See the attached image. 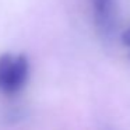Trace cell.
Returning <instances> with one entry per match:
<instances>
[{
	"instance_id": "obj_1",
	"label": "cell",
	"mask_w": 130,
	"mask_h": 130,
	"mask_svg": "<svg viewBox=\"0 0 130 130\" xmlns=\"http://www.w3.org/2000/svg\"><path fill=\"white\" fill-rule=\"evenodd\" d=\"M29 77V62L25 55L4 53L0 56V92L14 95L25 87Z\"/></svg>"
},
{
	"instance_id": "obj_3",
	"label": "cell",
	"mask_w": 130,
	"mask_h": 130,
	"mask_svg": "<svg viewBox=\"0 0 130 130\" xmlns=\"http://www.w3.org/2000/svg\"><path fill=\"white\" fill-rule=\"evenodd\" d=\"M122 42H123L124 45L130 46V27H129V29H126V31L122 34Z\"/></svg>"
},
{
	"instance_id": "obj_2",
	"label": "cell",
	"mask_w": 130,
	"mask_h": 130,
	"mask_svg": "<svg viewBox=\"0 0 130 130\" xmlns=\"http://www.w3.org/2000/svg\"><path fill=\"white\" fill-rule=\"evenodd\" d=\"M92 7L99 31L110 34L116 28V0H92Z\"/></svg>"
}]
</instances>
